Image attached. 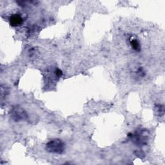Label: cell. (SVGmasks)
I'll return each instance as SVG.
<instances>
[{
    "label": "cell",
    "mask_w": 165,
    "mask_h": 165,
    "mask_svg": "<svg viewBox=\"0 0 165 165\" xmlns=\"http://www.w3.org/2000/svg\"><path fill=\"white\" fill-rule=\"evenodd\" d=\"M46 148L49 152L62 154L65 150V145L60 139H54L47 143Z\"/></svg>",
    "instance_id": "1"
},
{
    "label": "cell",
    "mask_w": 165,
    "mask_h": 165,
    "mask_svg": "<svg viewBox=\"0 0 165 165\" xmlns=\"http://www.w3.org/2000/svg\"><path fill=\"white\" fill-rule=\"evenodd\" d=\"M9 22L12 27H18L22 25L23 19L20 14H14L11 16L9 18Z\"/></svg>",
    "instance_id": "2"
},
{
    "label": "cell",
    "mask_w": 165,
    "mask_h": 165,
    "mask_svg": "<svg viewBox=\"0 0 165 165\" xmlns=\"http://www.w3.org/2000/svg\"><path fill=\"white\" fill-rule=\"evenodd\" d=\"M12 118L15 121H18V120H21L25 117V114L23 113V111H21L20 109H14L12 112Z\"/></svg>",
    "instance_id": "3"
},
{
    "label": "cell",
    "mask_w": 165,
    "mask_h": 165,
    "mask_svg": "<svg viewBox=\"0 0 165 165\" xmlns=\"http://www.w3.org/2000/svg\"><path fill=\"white\" fill-rule=\"evenodd\" d=\"M130 45L132 47V48L135 51H139L140 50V44L139 41L136 39H132L130 40Z\"/></svg>",
    "instance_id": "4"
},
{
    "label": "cell",
    "mask_w": 165,
    "mask_h": 165,
    "mask_svg": "<svg viewBox=\"0 0 165 165\" xmlns=\"http://www.w3.org/2000/svg\"><path fill=\"white\" fill-rule=\"evenodd\" d=\"M56 76H57L58 77H60V76H61L63 75V72L60 69H57L56 70Z\"/></svg>",
    "instance_id": "5"
}]
</instances>
